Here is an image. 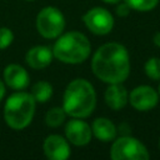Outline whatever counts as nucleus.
<instances>
[{
	"mask_svg": "<svg viewBox=\"0 0 160 160\" xmlns=\"http://www.w3.org/2000/svg\"><path fill=\"white\" fill-rule=\"evenodd\" d=\"M91 70L104 82L115 84L125 81L130 72V59L126 48L119 42L101 45L92 56Z\"/></svg>",
	"mask_w": 160,
	"mask_h": 160,
	"instance_id": "obj_1",
	"label": "nucleus"
},
{
	"mask_svg": "<svg viewBox=\"0 0 160 160\" xmlns=\"http://www.w3.org/2000/svg\"><path fill=\"white\" fill-rule=\"evenodd\" d=\"M96 105V94L92 85L85 79L70 81L65 89L62 109L71 118H86L91 115Z\"/></svg>",
	"mask_w": 160,
	"mask_h": 160,
	"instance_id": "obj_2",
	"label": "nucleus"
},
{
	"mask_svg": "<svg viewBox=\"0 0 160 160\" xmlns=\"http://www.w3.org/2000/svg\"><path fill=\"white\" fill-rule=\"evenodd\" d=\"M91 51L88 38L79 31H69L61 35L52 48L54 56L65 64H80L85 61Z\"/></svg>",
	"mask_w": 160,
	"mask_h": 160,
	"instance_id": "obj_3",
	"label": "nucleus"
},
{
	"mask_svg": "<svg viewBox=\"0 0 160 160\" xmlns=\"http://www.w3.org/2000/svg\"><path fill=\"white\" fill-rule=\"evenodd\" d=\"M36 101L31 94L18 91L10 95L4 105V119L14 130L26 128L35 114Z\"/></svg>",
	"mask_w": 160,
	"mask_h": 160,
	"instance_id": "obj_4",
	"label": "nucleus"
},
{
	"mask_svg": "<svg viewBox=\"0 0 160 160\" xmlns=\"http://www.w3.org/2000/svg\"><path fill=\"white\" fill-rule=\"evenodd\" d=\"M110 158L112 160H149L150 155L146 146L138 139L121 136L112 142Z\"/></svg>",
	"mask_w": 160,
	"mask_h": 160,
	"instance_id": "obj_5",
	"label": "nucleus"
},
{
	"mask_svg": "<svg viewBox=\"0 0 160 160\" xmlns=\"http://www.w3.org/2000/svg\"><path fill=\"white\" fill-rule=\"evenodd\" d=\"M36 29L42 38L55 39L65 29V18L58 8L46 6L38 14Z\"/></svg>",
	"mask_w": 160,
	"mask_h": 160,
	"instance_id": "obj_6",
	"label": "nucleus"
},
{
	"mask_svg": "<svg viewBox=\"0 0 160 160\" xmlns=\"http://www.w3.org/2000/svg\"><path fill=\"white\" fill-rule=\"evenodd\" d=\"M82 21L86 28L96 35H106L114 28V18L104 8L90 9L82 16Z\"/></svg>",
	"mask_w": 160,
	"mask_h": 160,
	"instance_id": "obj_7",
	"label": "nucleus"
},
{
	"mask_svg": "<svg viewBox=\"0 0 160 160\" xmlns=\"http://www.w3.org/2000/svg\"><path fill=\"white\" fill-rule=\"evenodd\" d=\"M129 101L132 108L139 111H149L158 105L159 94L154 88L148 85H140L129 94Z\"/></svg>",
	"mask_w": 160,
	"mask_h": 160,
	"instance_id": "obj_8",
	"label": "nucleus"
},
{
	"mask_svg": "<svg viewBox=\"0 0 160 160\" xmlns=\"http://www.w3.org/2000/svg\"><path fill=\"white\" fill-rule=\"evenodd\" d=\"M65 136L71 144L76 146H84L90 142L92 131L88 122L80 120L79 118H74L65 125Z\"/></svg>",
	"mask_w": 160,
	"mask_h": 160,
	"instance_id": "obj_9",
	"label": "nucleus"
},
{
	"mask_svg": "<svg viewBox=\"0 0 160 160\" xmlns=\"http://www.w3.org/2000/svg\"><path fill=\"white\" fill-rule=\"evenodd\" d=\"M44 154L50 160H66L70 158L69 142L61 135H49L42 144Z\"/></svg>",
	"mask_w": 160,
	"mask_h": 160,
	"instance_id": "obj_10",
	"label": "nucleus"
},
{
	"mask_svg": "<svg viewBox=\"0 0 160 160\" xmlns=\"http://www.w3.org/2000/svg\"><path fill=\"white\" fill-rule=\"evenodd\" d=\"M4 81L14 90H22L29 85V74L19 64H10L4 69Z\"/></svg>",
	"mask_w": 160,
	"mask_h": 160,
	"instance_id": "obj_11",
	"label": "nucleus"
},
{
	"mask_svg": "<svg viewBox=\"0 0 160 160\" xmlns=\"http://www.w3.org/2000/svg\"><path fill=\"white\" fill-rule=\"evenodd\" d=\"M104 98H105L106 105L112 110L122 109L126 105L128 100H129V95H128L126 88L121 82L110 84V86L105 91Z\"/></svg>",
	"mask_w": 160,
	"mask_h": 160,
	"instance_id": "obj_12",
	"label": "nucleus"
},
{
	"mask_svg": "<svg viewBox=\"0 0 160 160\" xmlns=\"http://www.w3.org/2000/svg\"><path fill=\"white\" fill-rule=\"evenodd\" d=\"M52 56H54V54H52V50H50V48L39 45V46L31 48L26 52L25 59L30 68L40 70V69L46 68L51 62Z\"/></svg>",
	"mask_w": 160,
	"mask_h": 160,
	"instance_id": "obj_13",
	"label": "nucleus"
},
{
	"mask_svg": "<svg viewBox=\"0 0 160 160\" xmlns=\"http://www.w3.org/2000/svg\"><path fill=\"white\" fill-rule=\"evenodd\" d=\"M91 131L92 134L104 142L111 141L115 139L116 136V128L112 124L111 120L106 119V118H98L92 121L91 125Z\"/></svg>",
	"mask_w": 160,
	"mask_h": 160,
	"instance_id": "obj_14",
	"label": "nucleus"
},
{
	"mask_svg": "<svg viewBox=\"0 0 160 160\" xmlns=\"http://www.w3.org/2000/svg\"><path fill=\"white\" fill-rule=\"evenodd\" d=\"M31 95L38 102H46L52 95V86L48 81H38L31 90Z\"/></svg>",
	"mask_w": 160,
	"mask_h": 160,
	"instance_id": "obj_15",
	"label": "nucleus"
},
{
	"mask_svg": "<svg viewBox=\"0 0 160 160\" xmlns=\"http://www.w3.org/2000/svg\"><path fill=\"white\" fill-rule=\"evenodd\" d=\"M65 110L62 108H51L45 114V122L50 128H56L65 121Z\"/></svg>",
	"mask_w": 160,
	"mask_h": 160,
	"instance_id": "obj_16",
	"label": "nucleus"
},
{
	"mask_svg": "<svg viewBox=\"0 0 160 160\" xmlns=\"http://www.w3.org/2000/svg\"><path fill=\"white\" fill-rule=\"evenodd\" d=\"M145 74L151 80H160V59L159 58H150L144 66Z\"/></svg>",
	"mask_w": 160,
	"mask_h": 160,
	"instance_id": "obj_17",
	"label": "nucleus"
},
{
	"mask_svg": "<svg viewBox=\"0 0 160 160\" xmlns=\"http://www.w3.org/2000/svg\"><path fill=\"white\" fill-rule=\"evenodd\" d=\"M125 2L136 11H150L158 5L159 0H125Z\"/></svg>",
	"mask_w": 160,
	"mask_h": 160,
	"instance_id": "obj_18",
	"label": "nucleus"
},
{
	"mask_svg": "<svg viewBox=\"0 0 160 160\" xmlns=\"http://www.w3.org/2000/svg\"><path fill=\"white\" fill-rule=\"evenodd\" d=\"M14 40V34L9 28H0V50L6 49Z\"/></svg>",
	"mask_w": 160,
	"mask_h": 160,
	"instance_id": "obj_19",
	"label": "nucleus"
},
{
	"mask_svg": "<svg viewBox=\"0 0 160 160\" xmlns=\"http://www.w3.org/2000/svg\"><path fill=\"white\" fill-rule=\"evenodd\" d=\"M130 10H131V8H130L126 2H122V4L118 5V8H116V14H118L119 16H126V15H129Z\"/></svg>",
	"mask_w": 160,
	"mask_h": 160,
	"instance_id": "obj_20",
	"label": "nucleus"
},
{
	"mask_svg": "<svg viewBox=\"0 0 160 160\" xmlns=\"http://www.w3.org/2000/svg\"><path fill=\"white\" fill-rule=\"evenodd\" d=\"M4 95H5V85H4V82L0 80V101L2 100Z\"/></svg>",
	"mask_w": 160,
	"mask_h": 160,
	"instance_id": "obj_21",
	"label": "nucleus"
},
{
	"mask_svg": "<svg viewBox=\"0 0 160 160\" xmlns=\"http://www.w3.org/2000/svg\"><path fill=\"white\" fill-rule=\"evenodd\" d=\"M154 44H155L156 46H159V48H160V31H159V32H156V34L154 35Z\"/></svg>",
	"mask_w": 160,
	"mask_h": 160,
	"instance_id": "obj_22",
	"label": "nucleus"
},
{
	"mask_svg": "<svg viewBox=\"0 0 160 160\" xmlns=\"http://www.w3.org/2000/svg\"><path fill=\"white\" fill-rule=\"evenodd\" d=\"M104 2H108V4H118L120 0H102Z\"/></svg>",
	"mask_w": 160,
	"mask_h": 160,
	"instance_id": "obj_23",
	"label": "nucleus"
},
{
	"mask_svg": "<svg viewBox=\"0 0 160 160\" xmlns=\"http://www.w3.org/2000/svg\"><path fill=\"white\" fill-rule=\"evenodd\" d=\"M159 95H160V85H159Z\"/></svg>",
	"mask_w": 160,
	"mask_h": 160,
	"instance_id": "obj_24",
	"label": "nucleus"
},
{
	"mask_svg": "<svg viewBox=\"0 0 160 160\" xmlns=\"http://www.w3.org/2000/svg\"><path fill=\"white\" fill-rule=\"evenodd\" d=\"M26 1H34V0H26Z\"/></svg>",
	"mask_w": 160,
	"mask_h": 160,
	"instance_id": "obj_25",
	"label": "nucleus"
},
{
	"mask_svg": "<svg viewBox=\"0 0 160 160\" xmlns=\"http://www.w3.org/2000/svg\"><path fill=\"white\" fill-rule=\"evenodd\" d=\"M159 146H160V141H159Z\"/></svg>",
	"mask_w": 160,
	"mask_h": 160,
	"instance_id": "obj_26",
	"label": "nucleus"
}]
</instances>
